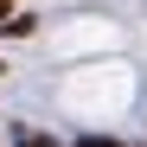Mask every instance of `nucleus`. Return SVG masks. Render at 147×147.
Returning <instances> with one entry per match:
<instances>
[{"label":"nucleus","mask_w":147,"mask_h":147,"mask_svg":"<svg viewBox=\"0 0 147 147\" xmlns=\"http://www.w3.org/2000/svg\"><path fill=\"white\" fill-rule=\"evenodd\" d=\"M77 147H121V141H115V134H83Z\"/></svg>","instance_id":"1"},{"label":"nucleus","mask_w":147,"mask_h":147,"mask_svg":"<svg viewBox=\"0 0 147 147\" xmlns=\"http://www.w3.org/2000/svg\"><path fill=\"white\" fill-rule=\"evenodd\" d=\"M19 147H51V141H45V134H26V141H19Z\"/></svg>","instance_id":"2"}]
</instances>
